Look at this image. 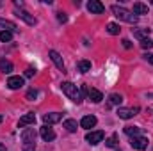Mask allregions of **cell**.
<instances>
[{"label": "cell", "mask_w": 153, "mask_h": 151, "mask_svg": "<svg viewBox=\"0 0 153 151\" xmlns=\"http://www.w3.org/2000/svg\"><path fill=\"white\" fill-rule=\"evenodd\" d=\"M111 11L114 13V16L117 20L126 21V23H137V20H139L132 11H128V9H125V7H121V5H112Z\"/></svg>", "instance_id": "cell-1"}, {"label": "cell", "mask_w": 153, "mask_h": 151, "mask_svg": "<svg viewBox=\"0 0 153 151\" xmlns=\"http://www.w3.org/2000/svg\"><path fill=\"white\" fill-rule=\"evenodd\" d=\"M62 93L70 98V100H73L75 103H82V93H80V89L76 87L75 84H71V82H62Z\"/></svg>", "instance_id": "cell-2"}, {"label": "cell", "mask_w": 153, "mask_h": 151, "mask_svg": "<svg viewBox=\"0 0 153 151\" xmlns=\"http://www.w3.org/2000/svg\"><path fill=\"white\" fill-rule=\"evenodd\" d=\"M84 91L87 93V98H89L93 103H100V101L103 100V94H102L98 89H94V87H85V85H84Z\"/></svg>", "instance_id": "cell-3"}, {"label": "cell", "mask_w": 153, "mask_h": 151, "mask_svg": "<svg viewBox=\"0 0 153 151\" xmlns=\"http://www.w3.org/2000/svg\"><path fill=\"white\" fill-rule=\"evenodd\" d=\"M137 112H139V107H130V109L119 107V109H117V115H119L121 119H130V117L137 115Z\"/></svg>", "instance_id": "cell-4"}, {"label": "cell", "mask_w": 153, "mask_h": 151, "mask_svg": "<svg viewBox=\"0 0 153 151\" xmlns=\"http://www.w3.org/2000/svg\"><path fill=\"white\" fill-rule=\"evenodd\" d=\"M14 14H16L18 18H22V20H23L27 25H36V18H34L30 13H27V11H23V9H18V7H16Z\"/></svg>", "instance_id": "cell-5"}, {"label": "cell", "mask_w": 153, "mask_h": 151, "mask_svg": "<svg viewBox=\"0 0 153 151\" xmlns=\"http://www.w3.org/2000/svg\"><path fill=\"white\" fill-rule=\"evenodd\" d=\"M130 144H132V148L134 150H139V151H143V150H146L148 148V139L146 137H132V141H130Z\"/></svg>", "instance_id": "cell-6"}, {"label": "cell", "mask_w": 153, "mask_h": 151, "mask_svg": "<svg viewBox=\"0 0 153 151\" xmlns=\"http://www.w3.org/2000/svg\"><path fill=\"white\" fill-rule=\"evenodd\" d=\"M85 141L94 146V144H98V142L103 141V132H102V130H98V132H89V133L85 135Z\"/></svg>", "instance_id": "cell-7"}, {"label": "cell", "mask_w": 153, "mask_h": 151, "mask_svg": "<svg viewBox=\"0 0 153 151\" xmlns=\"http://www.w3.org/2000/svg\"><path fill=\"white\" fill-rule=\"evenodd\" d=\"M87 9H89L93 14H102V13L105 11V5H103L102 2H98V0H91V2L87 4Z\"/></svg>", "instance_id": "cell-8"}, {"label": "cell", "mask_w": 153, "mask_h": 151, "mask_svg": "<svg viewBox=\"0 0 153 151\" xmlns=\"http://www.w3.org/2000/svg\"><path fill=\"white\" fill-rule=\"evenodd\" d=\"M61 119H62V115L59 112H50V114H45V115H43V121H45V124H48V126L59 123Z\"/></svg>", "instance_id": "cell-9"}, {"label": "cell", "mask_w": 153, "mask_h": 151, "mask_svg": "<svg viewBox=\"0 0 153 151\" xmlns=\"http://www.w3.org/2000/svg\"><path fill=\"white\" fill-rule=\"evenodd\" d=\"M39 133H41V139H43V141H46V142H50V141H53V139H55V132H53L48 124H45V126L41 128V132H39Z\"/></svg>", "instance_id": "cell-10"}, {"label": "cell", "mask_w": 153, "mask_h": 151, "mask_svg": "<svg viewBox=\"0 0 153 151\" xmlns=\"http://www.w3.org/2000/svg\"><path fill=\"white\" fill-rule=\"evenodd\" d=\"M22 141H23V144L25 142H34L36 141V130L34 128H25L22 132Z\"/></svg>", "instance_id": "cell-11"}, {"label": "cell", "mask_w": 153, "mask_h": 151, "mask_svg": "<svg viewBox=\"0 0 153 151\" xmlns=\"http://www.w3.org/2000/svg\"><path fill=\"white\" fill-rule=\"evenodd\" d=\"M48 55H50V59L53 61V64H55V66H57V68H59L61 71H64V62H62L61 55H59V53H57L55 50H50V52H48Z\"/></svg>", "instance_id": "cell-12"}, {"label": "cell", "mask_w": 153, "mask_h": 151, "mask_svg": "<svg viewBox=\"0 0 153 151\" xmlns=\"http://www.w3.org/2000/svg\"><path fill=\"white\" fill-rule=\"evenodd\" d=\"M7 87L9 89H20V87H23V78L22 76H9Z\"/></svg>", "instance_id": "cell-13"}, {"label": "cell", "mask_w": 153, "mask_h": 151, "mask_svg": "<svg viewBox=\"0 0 153 151\" xmlns=\"http://www.w3.org/2000/svg\"><path fill=\"white\" fill-rule=\"evenodd\" d=\"M80 126H82V128H85V130H89V128L96 126V117H94V115H84V117H82V121H80Z\"/></svg>", "instance_id": "cell-14"}, {"label": "cell", "mask_w": 153, "mask_h": 151, "mask_svg": "<svg viewBox=\"0 0 153 151\" xmlns=\"http://www.w3.org/2000/svg\"><path fill=\"white\" fill-rule=\"evenodd\" d=\"M36 123V115L32 112H29V114H25L23 117H20V123H18V126H29V124H34Z\"/></svg>", "instance_id": "cell-15"}, {"label": "cell", "mask_w": 153, "mask_h": 151, "mask_svg": "<svg viewBox=\"0 0 153 151\" xmlns=\"http://www.w3.org/2000/svg\"><path fill=\"white\" fill-rule=\"evenodd\" d=\"M132 13H134L135 16H137V14H148V5H144V4H141V2H135Z\"/></svg>", "instance_id": "cell-16"}, {"label": "cell", "mask_w": 153, "mask_h": 151, "mask_svg": "<svg viewBox=\"0 0 153 151\" xmlns=\"http://www.w3.org/2000/svg\"><path fill=\"white\" fill-rule=\"evenodd\" d=\"M0 27H2L4 30L7 29L9 32H14V30L18 29V27H16V25H14L13 21H9V20H5V18H0Z\"/></svg>", "instance_id": "cell-17"}, {"label": "cell", "mask_w": 153, "mask_h": 151, "mask_svg": "<svg viewBox=\"0 0 153 151\" xmlns=\"http://www.w3.org/2000/svg\"><path fill=\"white\" fill-rule=\"evenodd\" d=\"M0 71H4V73H11V71H13V62L7 61V59H0Z\"/></svg>", "instance_id": "cell-18"}, {"label": "cell", "mask_w": 153, "mask_h": 151, "mask_svg": "<svg viewBox=\"0 0 153 151\" xmlns=\"http://www.w3.org/2000/svg\"><path fill=\"white\" fill-rule=\"evenodd\" d=\"M125 133L130 135V137H139L141 128H139V126H125Z\"/></svg>", "instance_id": "cell-19"}, {"label": "cell", "mask_w": 153, "mask_h": 151, "mask_svg": "<svg viewBox=\"0 0 153 151\" xmlns=\"http://www.w3.org/2000/svg\"><path fill=\"white\" fill-rule=\"evenodd\" d=\"M89 70H91V62L89 61H80L78 62V71L80 73H87Z\"/></svg>", "instance_id": "cell-20"}, {"label": "cell", "mask_w": 153, "mask_h": 151, "mask_svg": "<svg viewBox=\"0 0 153 151\" xmlns=\"http://www.w3.org/2000/svg\"><path fill=\"white\" fill-rule=\"evenodd\" d=\"M64 128L68 132H76V121L75 119H66L64 121Z\"/></svg>", "instance_id": "cell-21"}, {"label": "cell", "mask_w": 153, "mask_h": 151, "mask_svg": "<svg viewBox=\"0 0 153 151\" xmlns=\"http://www.w3.org/2000/svg\"><path fill=\"white\" fill-rule=\"evenodd\" d=\"M109 101H111V105H121L123 96H121V94H117V93H114V94H111V96H109Z\"/></svg>", "instance_id": "cell-22"}, {"label": "cell", "mask_w": 153, "mask_h": 151, "mask_svg": "<svg viewBox=\"0 0 153 151\" xmlns=\"http://www.w3.org/2000/svg\"><path fill=\"white\" fill-rule=\"evenodd\" d=\"M105 146H109V148H116L117 146V133H112L109 139H105Z\"/></svg>", "instance_id": "cell-23"}, {"label": "cell", "mask_w": 153, "mask_h": 151, "mask_svg": "<svg viewBox=\"0 0 153 151\" xmlns=\"http://www.w3.org/2000/svg\"><path fill=\"white\" fill-rule=\"evenodd\" d=\"M119 30H121V29H119V25H117V23H109V25H107V32H109V34H112V36H117V34H119Z\"/></svg>", "instance_id": "cell-24"}, {"label": "cell", "mask_w": 153, "mask_h": 151, "mask_svg": "<svg viewBox=\"0 0 153 151\" xmlns=\"http://www.w3.org/2000/svg\"><path fill=\"white\" fill-rule=\"evenodd\" d=\"M13 39V32H9V30H2L0 32V41L2 43H9Z\"/></svg>", "instance_id": "cell-25"}, {"label": "cell", "mask_w": 153, "mask_h": 151, "mask_svg": "<svg viewBox=\"0 0 153 151\" xmlns=\"http://www.w3.org/2000/svg\"><path fill=\"white\" fill-rule=\"evenodd\" d=\"M134 34H135V38H139L141 41H143V39H146V36L150 34V29H143V30H135Z\"/></svg>", "instance_id": "cell-26"}, {"label": "cell", "mask_w": 153, "mask_h": 151, "mask_svg": "<svg viewBox=\"0 0 153 151\" xmlns=\"http://www.w3.org/2000/svg\"><path fill=\"white\" fill-rule=\"evenodd\" d=\"M141 46H143V48H144V50H150V48H152L153 46V41L152 39H143V41H141Z\"/></svg>", "instance_id": "cell-27"}, {"label": "cell", "mask_w": 153, "mask_h": 151, "mask_svg": "<svg viewBox=\"0 0 153 151\" xmlns=\"http://www.w3.org/2000/svg\"><path fill=\"white\" fill-rule=\"evenodd\" d=\"M36 150V142H25L23 144V151H34Z\"/></svg>", "instance_id": "cell-28"}, {"label": "cell", "mask_w": 153, "mask_h": 151, "mask_svg": "<svg viewBox=\"0 0 153 151\" xmlns=\"http://www.w3.org/2000/svg\"><path fill=\"white\" fill-rule=\"evenodd\" d=\"M34 75H36V68H27V70H25V76H27V78H32Z\"/></svg>", "instance_id": "cell-29"}, {"label": "cell", "mask_w": 153, "mask_h": 151, "mask_svg": "<svg viewBox=\"0 0 153 151\" xmlns=\"http://www.w3.org/2000/svg\"><path fill=\"white\" fill-rule=\"evenodd\" d=\"M57 20H59L61 23H66V21H68V16H66L64 13H57Z\"/></svg>", "instance_id": "cell-30"}, {"label": "cell", "mask_w": 153, "mask_h": 151, "mask_svg": "<svg viewBox=\"0 0 153 151\" xmlns=\"http://www.w3.org/2000/svg\"><path fill=\"white\" fill-rule=\"evenodd\" d=\"M36 96H38V93H36V89H30V91L27 93V100H30V101H32V100H34Z\"/></svg>", "instance_id": "cell-31"}, {"label": "cell", "mask_w": 153, "mask_h": 151, "mask_svg": "<svg viewBox=\"0 0 153 151\" xmlns=\"http://www.w3.org/2000/svg\"><path fill=\"white\" fill-rule=\"evenodd\" d=\"M144 59H146L150 64H153V53H146V55H144Z\"/></svg>", "instance_id": "cell-32"}, {"label": "cell", "mask_w": 153, "mask_h": 151, "mask_svg": "<svg viewBox=\"0 0 153 151\" xmlns=\"http://www.w3.org/2000/svg\"><path fill=\"white\" fill-rule=\"evenodd\" d=\"M123 46H125V48H132V43H130L128 39H123Z\"/></svg>", "instance_id": "cell-33"}, {"label": "cell", "mask_w": 153, "mask_h": 151, "mask_svg": "<svg viewBox=\"0 0 153 151\" xmlns=\"http://www.w3.org/2000/svg\"><path fill=\"white\" fill-rule=\"evenodd\" d=\"M2 150H5V148H4V146H2V144H0V151H2Z\"/></svg>", "instance_id": "cell-34"}, {"label": "cell", "mask_w": 153, "mask_h": 151, "mask_svg": "<svg viewBox=\"0 0 153 151\" xmlns=\"http://www.w3.org/2000/svg\"><path fill=\"white\" fill-rule=\"evenodd\" d=\"M2 121H4V117H2V115H0V123H2Z\"/></svg>", "instance_id": "cell-35"}]
</instances>
